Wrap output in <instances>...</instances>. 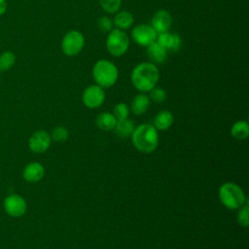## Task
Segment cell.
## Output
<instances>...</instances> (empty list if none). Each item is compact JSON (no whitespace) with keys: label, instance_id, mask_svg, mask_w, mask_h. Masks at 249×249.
<instances>
[{"label":"cell","instance_id":"6da1fadb","mask_svg":"<svg viewBox=\"0 0 249 249\" xmlns=\"http://www.w3.org/2000/svg\"><path fill=\"white\" fill-rule=\"evenodd\" d=\"M133 87L140 92H148L155 88L160 80V72L156 64L141 62L137 64L130 74Z\"/></svg>","mask_w":249,"mask_h":249},{"label":"cell","instance_id":"7a4b0ae2","mask_svg":"<svg viewBox=\"0 0 249 249\" xmlns=\"http://www.w3.org/2000/svg\"><path fill=\"white\" fill-rule=\"evenodd\" d=\"M130 137L133 146L141 153L149 154L158 148L159 130L153 124H142L135 126Z\"/></svg>","mask_w":249,"mask_h":249},{"label":"cell","instance_id":"3957f363","mask_svg":"<svg viewBox=\"0 0 249 249\" xmlns=\"http://www.w3.org/2000/svg\"><path fill=\"white\" fill-rule=\"evenodd\" d=\"M92 77L96 85L103 89H109L116 84L119 70L114 62L108 59H99L93 65Z\"/></svg>","mask_w":249,"mask_h":249},{"label":"cell","instance_id":"277c9868","mask_svg":"<svg viewBox=\"0 0 249 249\" xmlns=\"http://www.w3.org/2000/svg\"><path fill=\"white\" fill-rule=\"evenodd\" d=\"M218 195L221 203L231 210L238 209L247 202L243 190L232 182L224 183L220 187Z\"/></svg>","mask_w":249,"mask_h":249},{"label":"cell","instance_id":"5b68a950","mask_svg":"<svg viewBox=\"0 0 249 249\" xmlns=\"http://www.w3.org/2000/svg\"><path fill=\"white\" fill-rule=\"evenodd\" d=\"M128 47L129 37L124 30L113 28L107 33L106 49L111 55L120 57L127 52Z\"/></svg>","mask_w":249,"mask_h":249},{"label":"cell","instance_id":"8992f818","mask_svg":"<svg viewBox=\"0 0 249 249\" xmlns=\"http://www.w3.org/2000/svg\"><path fill=\"white\" fill-rule=\"evenodd\" d=\"M84 46L85 37L78 30L68 31L61 41V50L67 56L78 55L82 52Z\"/></svg>","mask_w":249,"mask_h":249},{"label":"cell","instance_id":"52a82bcc","mask_svg":"<svg viewBox=\"0 0 249 249\" xmlns=\"http://www.w3.org/2000/svg\"><path fill=\"white\" fill-rule=\"evenodd\" d=\"M158 33L151 26V24L140 23L135 25L131 31L132 40L139 46L148 47L157 40Z\"/></svg>","mask_w":249,"mask_h":249},{"label":"cell","instance_id":"ba28073f","mask_svg":"<svg viewBox=\"0 0 249 249\" xmlns=\"http://www.w3.org/2000/svg\"><path fill=\"white\" fill-rule=\"evenodd\" d=\"M82 101L84 105L89 109L100 107L105 101L104 89L96 84L87 87L83 91Z\"/></svg>","mask_w":249,"mask_h":249},{"label":"cell","instance_id":"9c48e42d","mask_svg":"<svg viewBox=\"0 0 249 249\" xmlns=\"http://www.w3.org/2000/svg\"><path fill=\"white\" fill-rule=\"evenodd\" d=\"M4 208L9 215L19 217L25 213L26 202L21 196L18 195H12L5 199Z\"/></svg>","mask_w":249,"mask_h":249},{"label":"cell","instance_id":"30bf717a","mask_svg":"<svg viewBox=\"0 0 249 249\" xmlns=\"http://www.w3.org/2000/svg\"><path fill=\"white\" fill-rule=\"evenodd\" d=\"M171 23L172 18L166 10L157 11L151 20V26L158 34L167 32L171 27Z\"/></svg>","mask_w":249,"mask_h":249},{"label":"cell","instance_id":"8fae6325","mask_svg":"<svg viewBox=\"0 0 249 249\" xmlns=\"http://www.w3.org/2000/svg\"><path fill=\"white\" fill-rule=\"evenodd\" d=\"M51 135L45 130H38L29 139V147L35 153L46 152L51 145Z\"/></svg>","mask_w":249,"mask_h":249},{"label":"cell","instance_id":"7c38bea8","mask_svg":"<svg viewBox=\"0 0 249 249\" xmlns=\"http://www.w3.org/2000/svg\"><path fill=\"white\" fill-rule=\"evenodd\" d=\"M157 43H159L161 47H163L167 52H178L182 47V39L178 34L163 32L160 33L157 36Z\"/></svg>","mask_w":249,"mask_h":249},{"label":"cell","instance_id":"4fadbf2b","mask_svg":"<svg viewBox=\"0 0 249 249\" xmlns=\"http://www.w3.org/2000/svg\"><path fill=\"white\" fill-rule=\"evenodd\" d=\"M146 53L151 62L156 65L163 63L167 58V51L156 41L146 47Z\"/></svg>","mask_w":249,"mask_h":249},{"label":"cell","instance_id":"5bb4252c","mask_svg":"<svg viewBox=\"0 0 249 249\" xmlns=\"http://www.w3.org/2000/svg\"><path fill=\"white\" fill-rule=\"evenodd\" d=\"M151 100L145 92H141L134 96L130 104V110L134 115L140 116L147 112L150 107Z\"/></svg>","mask_w":249,"mask_h":249},{"label":"cell","instance_id":"9a60e30c","mask_svg":"<svg viewBox=\"0 0 249 249\" xmlns=\"http://www.w3.org/2000/svg\"><path fill=\"white\" fill-rule=\"evenodd\" d=\"M45 169L39 162H31L27 164L23 170V177L28 182H37L44 176Z\"/></svg>","mask_w":249,"mask_h":249},{"label":"cell","instance_id":"2e32d148","mask_svg":"<svg viewBox=\"0 0 249 249\" xmlns=\"http://www.w3.org/2000/svg\"><path fill=\"white\" fill-rule=\"evenodd\" d=\"M174 122V117L170 111L162 110L160 111L154 118L153 125L158 130H167Z\"/></svg>","mask_w":249,"mask_h":249},{"label":"cell","instance_id":"e0dca14e","mask_svg":"<svg viewBox=\"0 0 249 249\" xmlns=\"http://www.w3.org/2000/svg\"><path fill=\"white\" fill-rule=\"evenodd\" d=\"M133 22H134L133 15L128 11L117 12L113 19V23L116 26V28L124 31L130 28Z\"/></svg>","mask_w":249,"mask_h":249},{"label":"cell","instance_id":"ac0fdd59","mask_svg":"<svg viewBox=\"0 0 249 249\" xmlns=\"http://www.w3.org/2000/svg\"><path fill=\"white\" fill-rule=\"evenodd\" d=\"M135 128L134 123L128 118L124 120L117 121V124L114 127L116 134L121 138H128L131 136L133 130Z\"/></svg>","mask_w":249,"mask_h":249},{"label":"cell","instance_id":"d6986e66","mask_svg":"<svg viewBox=\"0 0 249 249\" xmlns=\"http://www.w3.org/2000/svg\"><path fill=\"white\" fill-rule=\"evenodd\" d=\"M117 119L116 117L112 114V113H109V112H103L101 114H99L97 117H96V120H95V124L97 125V127L99 129H102V130H113L116 124H117Z\"/></svg>","mask_w":249,"mask_h":249},{"label":"cell","instance_id":"ffe728a7","mask_svg":"<svg viewBox=\"0 0 249 249\" xmlns=\"http://www.w3.org/2000/svg\"><path fill=\"white\" fill-rule=\"evenodd\" d=\"M231 135L237 140H244L249 135V124L246 121H237L231 127Z\"/></svg>","mask_w":249,"mask_h":249},{"label":"cell","instance_id":"44dd1931","mask_svg":"<svg viewBox=\"0 0 249 249\" xmlns=\"http://www.w3.org/2000/svg\"><path fill=\"white\" fill-rule=\"evenodd\" d=\"M16 55L13 52L6 51L0 54V71H8L14 66Z\"/></svg>","mask_w":249,"mask_h":249},{"label":"cell","instance_id":"7402d4cb","mask_svg":"<svg viewBox=\"0 0 249 249\" xmlns=\"http://www.w3.org/2000/svg\"><path fill=\"white\" fill-rule=\"evenodd\" d=\"M100 7L109 14H116L122 6V0H98Z\"/></svg>","mask_w":249,"mask_h":249},{"label":"cell","instance_id":"603a6c76","mask_svg":"<svg viewBox=\"0 0 249 249\" xmlns=\"http://www.w3.org/2000/svg\"><path fill=\"white\" fill-rule=\"evenodd\" d=\"M51 138L55 142H64L69 138V131L65 126H56L53 129Z\"/></svg>","mask_w":249,"mask_h":249},{"label":"cell","instance_id":"cb8c5ba5","mask_svg":"<svg viewBox=\"0 0 249 249\" xmlns=\"http://www.w3.org/2000/svg\"><path fill=\"white\" fill-rule=\"evenodd\" d=\"M129 111H130V109H129V107L125 103L120 102V103H117L114 106L113 115L116 117V119L118 121L119 120H124V119L128 118Z\"/></svg>","mask_w":249,"mask_h":249},{"label":"cell","instance_id":"d4e9b609","mask_svg":"<svg viewBox=\"0 0 249 249\" xmlns=\"http://www.w3.org/2000/svg\"><path fill=\"white\" fill-rule=\"evenodd\" d=\"M149 92H150V95H149L150 100H152V101H154L156 103H162V102H164L166 100L167 93L161 88L155 87Z\"/></svg>","mask_w":249,"mask_h":249},{"label":"cell","instance_id":"484cf974","mask_svg":"<svg viewBox=\"0 0 249 249\" xmlns=\"http://www.w3.org/2000/svg\"><path fill=\"white\" fill-rule=\"evenodd\" d=\"M239 211L237 213V223L241 227H248L249 225V206H248V201L244 203L240 208H238Z\"/></svg>","mask_w":249,"mask_h":249},{"label":"cell","instance_id":"4316f807","mask_svg":"<svg viewBox=\"0 0 249 249\" xmlns=\"http://www.w3.org/2000/svg\"><path fill=\"white\" fill-rule=\"evenodd\" d=\"M113 19L108 17H101L97 20V28L103 33H109L113 29Z\"/></svg>","mask_w":249,"mask_h":249},{"label":"cell","instance_id":"83f0119b","mask_svg":"<svg viewBox=\"0 0 249 249\" xmlns=\"http://www.w3.org/2000/svg\"><path fill=\"white\" fill-rule=\"evenodd\" d=\"M7 9V3L6 0H0V16H2Z\"/></svg>","mask_w":249,"mask_h":249}]
</instances>
